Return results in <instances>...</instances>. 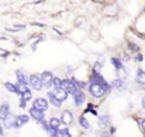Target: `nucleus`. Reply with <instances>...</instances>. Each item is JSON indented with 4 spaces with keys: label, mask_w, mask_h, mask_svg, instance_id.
<instances>
[{
    "label": "nucleus",
    "mask_w": 145,
    "mask_h": 137,
    "mask_svg": "<svg viewBox=\"0 0 145 137\" xmlns=\"http://www.w3.org/2000/svg\"><path fill=\"white\" fill-rule=\"evenodd\" d=\"M89 92L92 93V95L94 97H101L103 96V94L105 93V88L100 84V83H96V82H92L91 86H89Z\"/></svg>",
    "instance_id": "1"
},
{
    "label": "nucleus",
    "mask_w": 145,
    "mask_h": 137,
    "mask_svg": "<svg viewBox=\"0 0 145 137\" xmlns=\"http://www.w3.org/2000/svg\"><path fill=\"white\" fill-rule=\"evenodd\" d=\"M61 88H63L67 94H72V95L78 91L76 85L74 84V82L72 80H68V79L61 80Z\"/></svg>",
    "instance_id": "2"
},
{
    "label": "nucleus",
    "mask_w": 145,
    "mask_h": 137,
    "mask_svg": "<svg viewBox=\"0 0 145 137\" xmlns=\"http://www.w3.org/2000/svg\"><path fill=\"white\" fill-rule=\"evenodd\" d=\"M33 108L39 110V111H45L48 109V102L45 99H42V97H39L36 99L34 102H33Z\"/></svg>",
    "instance_id": "3"
},
{
    "label": "nucleus",
    "mask_w": 145,
    "mask_h": 137,
    "mask_svg": "<svg viewBox=\"0 0 145 137\" xmlns=\"http://www.w3.org/2000/svg\"><path fill=\"white\" fill-rule=\"evenodd\" d=\"M41 83H42V86H45V87H49L51 84H52V79H53V76L50 71H44L42 72L41 75Z\"/></svg>",
    "instance_id": "4"
},
{
    "label": "nucleus",
    "mask_w": 145,
    "mask_h": 137,
    "mask_svg": "<svg viewBox=\"0 0 145 137\" xmlns=\"http://www.w3.org/2000/svg\"><path fill=\"white\" fill-rule=\"evenodd\" d=\"M29 84H31L32 87H33L34 89H36V91H40V89L42 88L41 79H40V77L36 76V75H32V76L29 77Z\"/></svg>",
    "instance_id": "5"
},
{
    "label": "nucleus",
    "mask_w": 145,
    "mask_h": 137,
    "mask_svg": "<svg viewBox=\"0 0 145 137\" xmlns=\"http://www.w3.org/2000/svg\"><path fill=\"white\" fill-rule=\"evenodd\" d=\"M53 94V96L59 101V102H62V101H65L66 99H67V93H66V91L63 89V88H56L54 89V92L52 93Z\"/></svg>",
    "instance_id": "6"
},
{
    "label": "nucleus",
    "mask_w": 145,
    "mask_h": 137,
    "mask_svg": "<svg viewBox=\"0 0 145 137\" xmlns=\"http://www.w3.org/2000/svg\"><path fill=\"white\" fill-rule=\"evenodd\" d=\"M28 120H29V118H28L26 114H22V115H18L17 118H15L14 127H16V128H19V127H22L24 123H26Z\"/></svg>",
    "instance_id": "7"
},
{
    "label": "nucleus",
    "mask_w": 145,
    "mask_h": 137,
    "mask_svg": "<svg viewBox=\"0 0 145 137\" xmlns=\"http://www.w3.org/2000/svg\"><path fill=\"white\" fill-rule=\"evenodd\" d=\"M61 122H63L65 125H69L72 122V114L70 111H63L61 113Z\"/></svg>",
    "instance_id": "8"
},
{
    "label": "nucleus",
    "mask_w": 145,
    "mask_h": 137,
    "mask_svg": "<svg viewBox=\"0 0 145 137\" xmlns=\"http://www.w3.org/2000/svg\"><path fill=\"white\" fill-rule=\"evenodd\" d=\"M29 113H31L32 118H34L35 120L41 121V120H43V119H44V113H43L42 111H39V110L34 109V108H32V109L29 110Z\"/></svg>",
    "instance_id": "9"
},
{
    "label": "nucleus",
    "mask_w": 145,
    "mask_h": 137,
    "mask_svg": "<svg viewBox=\"0 0 145 137\" xmlns=\"http://www.w3.org/2000/svg\"><path fill=\"white\" fill-rule=\"evenodd\" d=\"M74 100H75V103H76L77 105H82V104L84 103V101H85V95H84V93L80 92V91H77V92L74 94Z\"/></svg>",
    "instance_id": "10"
},
{
    "label": "nucleus",
    "mask_w": 145,
    "mask_h": 137,
    "mask_svg": "<svg viewBox=\"0 0 145 137\" xmlns=\"http://www.w3.org/2000/svg\"><path fill=\"white\" fill-rule=\"evenodd\" d=\"M9 115V105L2 104L0 106V120H5Z\"/></svg>",
    "instance_id": "11"
},
{
    "label": "nucleus",
    "mask_w": 145,
    "mask_h": 137,
    "mask_svg": "<svg viewBox=\"0 0 145 137\" xmlns=\"http://www.w3.org/2000/svg\"><path fill=\"white\" fill-rule=\"evenodd\" d=\"M136 80H137L138 84L145 85V71L139 70V71L137 72V75H136Z\"/></svg>",
    "instance_id": "12"
},
{
    "label": "nucleus",
    "mask_w": 145,
    "mask_h": 137,
    "mask_svg": "<svg viewBox=\"0 0 145 137\" xmlns=\"http://www.w3.org/2000/svg\"><path fill=\"white\" fill-rule=\"evenodd\" d=\"M60 120L58 119V118H52L51 120H50V122H49V125H50V128H52V129H58L59 128V126H60Z\"/></svg>",
    "instance_id": "13"
},
{
    "label": "nucleus",
    "mask_w": 145,
    "mask_h": 137,
    "mask_svg": "<svg viewBox=\"0 0 145 137\" xmlns=\"http://www.w3.org/2000/svg\"><path fill=\"white\" fill-rule=\"evenodd\" d=\"M5 127L6 128H11V127H14V122H15V118L14 117H7L5 120Z\"/></svg>",
    "instance_id": "14"
},
{
    "label": "nucleus",
    "mask_w": 145,
    "mask_h": 137,
    "mask_svg": "<svg viewBox=\"0 0 145 137\" xmlns=\"http://www.w3.org/2000/svg\"><path fill=\"white\" fill-rule=\"evenodd\" d=\"M48 96H49V99H50V102H51V103H52L54 106L59 108V106L61 105V102H59V101H58V100H57V99L53 96V94H52L51 92H49V93H48Z\"/></svg>",
    "instance_id": "15"
},
{
    "label": "nucleus",
    "mask_w": 145,
    "mask_h": 137,
    "mask_svg": "<svg viewBox=\"0 0 145 137\" xmlns=\"http://www.w3.org/2000/svg\"><path fill=\"white\" fill-rule=\"evenodd\" d=\"M5 86H6V88H7L8 91L14 92V93H18V88H17L16 85H14V84H11V83H6Z\"/></svg>",
    "instance_id": "16"
},
{
    "label": "nucleus",
    "mask_w": 145,
    "mask_h": 137,
    "mask_svg": "<svg viewBox=\"0 0 145 137\" xmlns=\"http://www.w3.org/2000/svg\"><path fill=\"white\" fill-rule=\"evenodd\" d=\"M31 99H32V93H31L28 89L22 93V100H23V101L26 102V101H29Z\"/></svg>",
    "instance_id": "17"
},
{
    "label": "nucleus",
    "mask_w": 145,
    "mask_h": 137,
    "mask_svg": "<svg viewBox=\"0 0 145 137\" xmlns=\"http://www.w3.org/2000/svg\"><path fill=\"white\" fill-rule=\"evenodd\" d=\"M56 137H71L70 134L68 132L67 129H62V130H58L57 131V136Z\"/></svg>",
    "instance_id": "18"
},
{
    "label": "nucleus",
    "mask_w": 145,
    "mask_h": 137,
    "mask_svg": "<svg viewBox=\"0 0 145 137\" xmlns=\"http://www.w3.org/2000/svg\"><path fill=\"white\" fill-rule=\"evenodd\" d=\"M79 123H80V126H82L84 129L89 128V123H88V121H87L84 117H80V118H79Z\"/></svg>",
    "instance_id": "19"
},
{
    "label": "nucleus",
    "mask_w": 145,
    "mask_h": 137,
    "mask_svg": "<svg viewBox=\"0 0 145 137\" xmlns=\"http://www.w3.org/2000/svg\"><path fill=\"white\" fill-rule=\"evenodd\" d=\"M17 78H18V82L19 84H26V79H25V76L22 71H17Z\"/></svg>",
    "instance_id": "20"
},
{
    "label": "nucleus",
    "mask_w": 145,
    "mask_h": 137,
    "mask_svg": "<svg viewBox=\"0 0 145 137\" xmlns=\"http://www.w3.org/2000/svg\"><path fill=\"white\" fill-rule=\"evenodd\" d=\"M123 82L122 80H120V79H116V80H113L112 82V86L113 87H116V88H122L123 87Z\"/></svg>",
    "instance_id": "21"
},
{
    "label": "nucleus",
    "mask_w": 145,
    "mask_h": 137,
    "mask_svg": "<svg viewBox=\"0 0 145 137\" xmlns=\"http://www.w3.org/2000/svg\"><path fill=\"white\" fill-rule=\"evenodd\" d=\"M52 84H53V86H54L56 88H60V87H61V79L58 78V77H53Z\"/></svg>",
    "instance_id": "22"
},
{
    "label": "nucleus",
    "mask_w": 145,
    "mask_h": 137,
    "mask_svg": "<svg viewBox=\"0 0 145 137\" xmlns=\"http://www.w3.org/2000/svg\"><path fill=\"white\" fill-rule=\"evenodd\" d=\"M17 88H18V93H23V92H25V91H27L28 88H27V86H26V84H19L18 86H17Z\"/></svg>",
    "instance_id": "23"
},
{
    "label": "nucleus",
    "mask_w": 145,
    "mask_h": 137,
    "mask_svg": "<svg viewBox=\"0 0 145 137\" xmlns=\"http://www.w3.org/2000/svg\"><path fill=\"white\" fill-rule=\"evenodd\" d=\"M112 62H113V65L116 66V68H117V69H121V68H122L121 62H120L119 60H117L116 58H113V59H112Z\"/></svg>",
    "instance_id": "24"
},
{
    "label": "nucleus",
    "mask_w": 145,
    "mask_h": 137,
    "mask_svg": "<svg viewBox=\"0 0 145 137\" xmlns=\"http://www.w3.org/2000/svg\"><path fill=\"white\" fill-rule=\"evenodd\" d=\"M140 126H142V128H143V129H144V130H145V119H144V120H142V121H140Z\"/></svg>",
    "instance_id": "25"
},
{
    "label": "nucleus",
    "mask_w": 145,
    "mask_h": 137,
    "mask_svg": "<svg viewBox=\"0 0 145 137\" xmlns=\"http://www.w3.org/2000/svg\"><path fill=\"white\" fill-rule=\"evenodd\" d=\"M20 106H22V108H25V101H22V103H20Z\"/></svg>",
    "instance_id": "26"
},
{
    "label": "nucleus",
    "mask_w": 145,
    "mask_h": 137,
    "mask_svg": "<svg viewBox=\"0 0 145 137\" xmlns=\"http://www.w3.org/2000/svg\"><path fill=\"white\" fill-rule=\"evenodd\" d=\"M102 137H110V136H109V135H108V134H106V132H104V134H103V135H102Z\"/></svg>",
    "instance_id": "27"
},
{
    "label": "nucleus",
    "mask_w": 145,
    "mask_h": 137,
    "mask_svg": "<svg viewBox=\"0 0 145 137\" xmlns=\"http://www.w3.org/2000/svg\"><path fill=\"white\" fill-rule=\"evenodd\" d=\"M142 103H143V106H144V108H145V97H144V99H143V101H142Z\"/></svg>",
    "instance_id": "28"
},
{
    "label": "nucleus",
    "mask_w": 145,
    "mask_h": 137,
    "mask_svg": "<svg viewBox=\"0 0 145 137\" xmlns=\"http://www.w3.org/2000/svg\"><path fill=\"white\" fill-rule=\"evenodd\" d=\"M2 131H3V130H2V127H1V125H0V136L2 135Z\"/></svg>",
    "instance_id": "29"
},
{
    "label": "nucleus",
    "mask_w": 145,
    "mask_h": 137,
    "mask_svg": "<svg viewBox=\"0 0 145 137\" xmlns=\"http://www.w3.org/2000/svg\"><path fill=\"white\" fill-rule=\"evenodd\" d=\"M144 9H145V8H144Z\"/></svg>",
    "instance_id": "30"
}]
</instances>
